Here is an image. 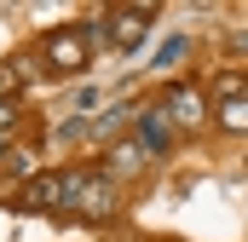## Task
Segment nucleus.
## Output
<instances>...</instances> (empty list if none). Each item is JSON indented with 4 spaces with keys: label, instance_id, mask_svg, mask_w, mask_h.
I'll return each instance as SVG.
<instances>
[{
    "label": "nucleus",
    "instance_id": "obj_1",
    "mask_svg": "<svg viewBox=\"0 0 248 242\" xmlns=\"http://www.w3.org/2000/svg\"><path fill=\"white\" fill-rule=\"evenodd\" d=\"M81 179H87V167H41L35 179L17 190V208L23 213H69Z\"/></svg>",
    "mask_w": 248,
    "mask_h": 242
},
{
    "label": "nucleus",
    "instance_id": "obj_2",
    "mask_svg": "<svg viewBox=\"0 0 248 242\" xmlns=\"http://www.w3.org/2000/svg\"><path fill=\"white\" fill-rule=\"evenodd\" d=\"M156 104L168 110L173 133H208V121H214V104H208V92H202L196 81H168Z\"/></svg>",
    "mask_w": 248,
    "mask_h": 242
},
{
    "label": "nucleus",
    "instance_id": "obj_3",
    "mask_svg": "<svg viewBox=\"0 0 248 242\" xmlns=\"http://www.w3.org/2000/svg\"><path fill=\"white\" fill-rule=\"evenodd\" d=\"M35 58H41V69H46V75H81V69L93 63V52H87L81 29H75V23H63V29H46V35H41Z\"/></svg>",
    "mask_w": 248,
    "mask_h": 242
},
{
    "label": "nucleus",
    "instance_id": "obj_4",
    "mask_svg": "<svg viewBox=\"0 0 248 242\" xmlns=\"http://www.w3.org/2000/svg\"><path fill=\"white\" fill-rule=\"evenodd\" d=\"M75 219H87V225H110L116 213H122V184L110 179L104 167H87V179L75 190V208H69Z\"/></svg>",
    "mask_w": 248,
    "mask_h": 242
},
{
    "label": "nucleus",
    "instance_id": "obj_5",
    "mask_svg": "<svg viewBox=\"0 0 248 242\" xmlns=\"http://www.w3.org/2000/svg\"><path fill=\"white\" fill-rule=\"evenodd\" d=\"M133 121H139V150H144V156H168V150L179 144V133H173V121H168V110H162V104L133 110Z\"/></svg>",
    "mask_w": 248,
    "mask_h": 242
},
{
    "label": "nucleus",
    "instance_id": "obj_6",
    "mask_svg": "<svg viewBox=\"0 0 248 242\" xmlns=\"http://www.w3.org/2000/svg\"><path fill=\"white\" fill-rule=\"evenodd\" d=\"M150 17H156V6H116L110 12V52H133L150 35Z\"/></svg>",
    "mask_w": 248,
    "mask_h": 242
},
{
    "label": "nucleus",
    "instance_id": "obj_7",
    "mask_svg": "<svg viewBox=\"0 0 248 242\" xmlns=\"http://www.w3.org/2000/svg\"><path fill=\"white\" fill-rule=\"evenodd\" d=\"M144 167H150V156L139 150V138H116V144L104 150V173H110V179H116V184H127V179H139Z\"/></svg>",
    "mask_w": 248,
    "mask_h": 242
},
{
    "label": "nucleus",
    "instance_id": "obj_8",
    "mask_svg": "<svg viewBox=\"0 0 248 242\" xmlns=\"http://www.w3.org/2000/svg\"><path fill=\"white\" fill-rule=\"evenodd\" d=\"M0 173L23 190V184L41 173V144H12V150H6V162H0Z\"/></svg>",
    "mask_w": 248,
    "mask_h": 242
},
{
    "label": "nucleus",
    "instance_id": "obj_9",
    "mask_svg": "<svg viewBox=\"0 0 248 242\" xmlns=\"http://www.w3.org/2000/svg\"><path fill=\"white\" fill-rule=\"evenodd\" d=\"M127 121H133V110L127 104H110V110H98V116L87 121V138H98V144H116L127 133Z\"/></svg>",
    "mask_w": 248,
    "mask_h": 242
},
{
    "label": "nucleus",
    "instance_id": "obj_10",
    "mask_svg": "<svg viewBox=\"0 0 248 242\" xmlns=\"http://www.w3.org/2000/svg\"><path fill=\"white\" fill-rule=\"evenodd\" d=\"M214 127H219V133H237V138H248V98L214 104Z\"/></svg>",
    "mask_w": 248,
    "mask_h": 242
},
{
    "label": "nucleus",
    "instance_id": "obj_11",
    "mask_svg": "<svg viewBox=\"0 0 248 242\" xmlns=\"http://www.w3.org/2000/svg\"><path fill=\"white\" fill-rule=\"evenodd\" d=\"M231 98H248V69H219L214 75V104H231Z\"/></svg>",
    "mask_w": 248,
    "mask_h": 242
},
{
    "label": "nucleus",
    "instance_id": "obj_12",
    "mask_svg": "<svg viewBox=\"0 0 248 242\" xmlns=\"http://www.w3.org/2000/svg\"><path fill=\"white\" fill-rule=\"evenodd\" d=\"M52 138H58V144H75V138H87V116H63V121H52Z\"/></svg>",
    "mask_w": 248,
    "mask_h": 242
},
{
    "label": "nucleus",
    "instance_id": "obj_13",
    "mask_svg": "<svg viewBox=\"0 0 248 242\" xmlns=\"http://www.w3.org/2000/svg\"><path fill=\"white\" fill-rule=\"evenodd\" d=\"M17 121H23V104H17V98H0V138H12Z\"/></svg>",
    "mask_w": 248,
    "mask_h": 242
},
{
    "label": "nucleus",
    "instance_id": "obj_14",
    "mask_svg": "<svg viewBox=\"0 0 248 242\" xmlns=\"http://www.w3.org/2000/svg\"><path fill=\"white\" fill-rule=\"evenodd\" d=\"M17 87H23L17 81V63H0V98H17Z\"/></svg>",
    "mask_w": 248,
    "mask_h": 242
},
{
    "label": "nucleus",
    "instance_id": "obj_15",
    "mask_svg": "<svg viewBox=\"0 0 248 242\" xmlns=\"http://www.w3.org/2000/svg\"><path fill=\"white\" fill-rule=\"evenodd\" d=\"M179 58H185V41H168V46H162V58H156V69H173Z\"/></svg>",
    "mask_w": 248,
    "mask_h": 242
},
{
    "label": "nucleus",
    "instance_id": "obj_16",
    "mask_svg": "<svg viewBox=\"0 0 248 242\" xmlns=\"http://www.w3.org/2000/svg\"><path fill=\"white\" fill-rule=\"evenodd\" d=\"M6 150H12V138H0V162H6Z\"/></svg>",
    "mask_w": 248,
    "mask_h": 242
}]
</instances>
